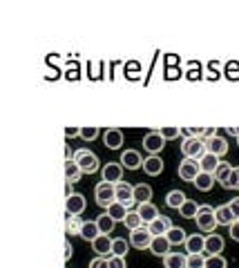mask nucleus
Masks as SVG:
<instances>
[{
  "mask_svg": "<svg viewBox=\"0 0 239 268\" xmlns=\"http://www.w3.org/2000/svg\"><path fill=\"white\" fill-rule=\"evenodd\" d=\"M181 152L186 159H192V161H202V157L208 150H206V141L204 139H197V137H188L183 139L181 143Z\"/></svg>",
  "mask_w": 239,
  "mask_h": 268,
  "instance_id": "nucleus-1",
  "label": "nucleus"
},
{
  "mask_svg": "<svg viewBox=\"0 0 239 268\" xmlns=\"http://www.w3.org/2000/svg\"><path fill=\"white\" fill-rule=\"evenodd\" d=\"M94 195H96V203L107 210L112 203H116V184H110V181H101V184L96 186Z\"/></svg>",
  "mask_w": 239,
  "mask_h": 268,
  "instance_id": "nucleus-2",
  "label": "nucleus"
},
{
  "mask_svg": "<svg viewBox=\"0 0 239 268\" xmlns=\"http://www.w3.org/2000/svg\"><path fill=\"white\" fill-rule=\"evenodd\" d=\"M74 161L78 163V168L83 170V172H96L99 170V157H96L94 152H90L88 148H81L74 152Z\"/></svg>",
  "mask_w": 239,
  "mask_h": 268,
  "instance_id": "nucleus-3",
  "label": "nucleus"
},
{
  "mask_svg": "<svg viewBox=\"0 0 239 268\" xmlns=\"http://www.w3.org/2000/svg\"><path fill=\"white\" fill-rule=\"evenodd\" d=\"M197 226L204 230V233H213V230L219 226L217 224V217H215V208L210 206H199V212H197Z\"/></svg>",
  "mask_w": 239,
  "mask_h": 268,
  "instance_id": "nucleus-4",
  "label": "nucleus"
},
{
  "mask_svg": "<svg viewBox=\"0 0 239 268\" xmlns=\"http://www.w3.org/2000/svg\"><path fill=\"white\" fill-rule=\"evenodd\" d=\"M152 239H154V235L150 233L148 226H141V228H137V230H132V233H130V244H132L134 248H139V250L150 248Z\"/></svg>",
  "mask_w": 239,
  "mask_h": 268,
  "instance_id": "nucleus-5",
  "label": "nucleus"
},
{
  "mask_svg": "<svg viewBox=\"0 0 239 268\" xmlns=\"http://www.w3.org/2000/svg\"><path fill=\"white\" fill-rule=\"evenodd\" d=\"M116 201L123 203L126 208L132 206V203L137 201L134 199V186H130L128 181H118L116 184Z\"/></svg>",
  "mask_w": 239,
  "mask_h": 268,
  "instance_id": "nucleus-6",
  "label": "nucleus"
},
{
  "mask_svg": "<svg viewBox=\"0 0 239 268\" xmlns=\"http://www.w3.org/2000/svg\"><path fill=\"white\" fill-rule=\"evenodd\" d=\"M164 146H166V139L161 137V132H150V134H145L143 148L148 150L150 154H159L161 150H164Z\"/></svg>",
  "mask_w": 239,
  "mask_h": 268,
  "instance_id": "nucleus-7",
  "label": "nucleus"
},
{
  "mask_svg": "<svg viewBox=\"0 0 239 268\" xmlns=\"http://www.w3.org/2000/svg\"><path fill=\"white\" fill-rule=\"evenodd\" d=\"M199 172H202V168H199V161L186 159L181 165H179V176H181L183 181H194Z\"/></svg>",
  "mask_w": 239,
  "mask_h": 268,
  "instance_id": "nucleus-8",
  "label": "nucleus"
},
{
  "mask_svg": "<svg viewBox=\"0 0 239 268\" xmlns=\"http://www.w3.org/2000/svg\"><path fill=\"white\" fill-rule=\"evenodd\" d=\"M65 210H67V214H81L85 210V197L81 192L65 197Z\"/></svg>",
  "mask_w": 239,
  "mask_h": 268,
  "instance_id": "nucleus-9",
  "label": "nucleus"
},
{
  "mask_svg": "<svg viewBox=\"0 0 239 268\" xmlns=\"http://www.w3.org/2000/svg\"><path fill=\"white\" fill-rule=\"evenodd\" d=\"M206 150H208L210 154H215V157H224V154L228 152V143H226V139L224 137H213V139H208L206 141Z\"/></svg>",
  "mask_w": 239,
  "mask_h": 268,
  "instance_id": "nucleus-10",
  "label": "nucleus"
},
{
  "mask_svg": "<svg viewBox=\"0 0 239 268\" xmlns=\"http://www.w3.org/2000/svg\"><path fill=\"white\" fill-rule=\"evenodd\" d=\"M121 165L128 170H139L141 165H143V159H141V154L137 150H126V152L121 154Z\"/></svg>",
  "mask_w": 239,
  "mask_h": 268,
  "instance_id": "nucleus-11",
  "label": "nucleus"
},
{
  "mask_svg": "<svg viewBox=\"0 0 239 268\" xmlns=\"http://www.w3.org/2000/svg\"><path fill=\"white\" fill-rule=\"evenodd\" d=\"M103 181H110V184L123 181V165L121 163H107L105 168H103Z\"/></svg>",
  "mask_w": 239,
  "mask_h": 268,
  "instance_id": "nucleus-12",
  "label": "nucleus"
},
{
  "mask_svg": "<svg viewBox=\"0 0 239 268\" xmlns=\"http://www.w3.org/2000/svg\"><path fill=\"white\" fill-rule=\"evenodd\" d=\"M112 241L110 235H99L94 241H92V248H94V253L103 257V255H112Z\"/></svg>",
  "mask_w": 239,
  "mask_h": 268,
  "instance_id": "nucleus-13",
  "label": "nucleus"
},
{
  "mask_svg": "<svg viewBox=\"0 0 239 268\" xmlns=\"http://www.w3.org/2000/svg\"><path fill=\"white\" fill-rule=\"evenodd\" d=\"M143 170H145V174H150V176L161 174L164 172V161L156 157V154H150L148 159H143Z\"/></svg>",
  "mask_w": 239,
  "mask_h": 268,
  "instance_id": "nucleus-14",
  "label": "nucleus"
},
{
  "mask_svg": "<svg viewBox=\"0 0 239 268\" xmlns=\"http://www.w3.org/2000/svg\"><path fill=\"white\" fill-rule=\"evenodd\" d=\"M170 241H168L166 235H154V239H152V244H150V250L154 255H159V257H166L168 255V250H170Z\"/></svg>",
  "mask_w": 239,
  "mask_h": 268,
  "instance_id": "nucleus-15",
  "label": "nucleus"
},
{
  "mask_svg": "<svg viewBox=\"0 0 239 268\" xmlns=\"http://www.w3.org/2000/svg\"><path fill=\"white\" fill-rule=\"evenodd\" d=\"M103 141H105V146L110 150H118L123 143V132L116 130V127H110V130H105V134H103Z\"/></svg>",
  "mask_w": 239,
  "mask_h": 268,
  "instance_id": "nucleus-16",
  "label": "nucleus"
},
{
  "mask_svg": "<svg viewBox=\"0 0 239 268\" xmlns=\"http://www.w3.org/2000/svg\"><path fill=\"white\" fill-rule=\"evenodd\" d=\"M148 228H150V233H152V235H166L168 230L172 228V221L166 217V214H159V217H156L154 221L148 224Z\"/></svg>",
  "mask_w": 239,
  "mask_h": 268,
  "instance_id": "nucleus-17",
  "label": "nucleus"
},
{
  "mask_svg": "<svg viewBox=\"0 0 239 268\" xmlns=\"http://www.w3.org/2000/svg\"><path fill=\"white\" fill-rule=\"evenodd\" d=\"M215 217H217V224H219V226H232V224L237 221L235 214H232V210H230V206L215 208Z\"/></svg>",
  "mask_w": 239,
  "mask_h": 268,
  "instance_id": "nucleus-18",
  "label": "nucleus"
},
{
  "mask_svg": "<svg viewBox=\"0 0 239 268\" xmlns=\"http://www.w3.org/2000/svg\"><path fill=\"white\" fill-rule=\"evenodd\" d=\"M139 214H141V219H143V224L148 226V224H152L156 217H159V210H156V206L154 203H139Z\"/></svg>",
  "mask_w": 239,
  "mask_h": 268,
  "instance_id": "nucleus-19",
  "label": "nucleus"
},
{
  "mask_svg": "<svg viewBox=\"0 0 239 268\" xmlns=\"http://www.w3.org/2000/svg\"><path fill=\"white\" fill-rule=\"evenodd\" d=\"M219 157H215V154H210V152H206L202 161H199V168H202V172H208V174H215V170L219 168Z\"/></svg>",
  "mask_w": 239,
  "mask_h": 268,
  "instance_id": "nucleus-20",
  "label": "nucleus"
},
{
  "mask_svg": "<svg viewBox=\"0 0 239 268\" xmlns=\"http://www.w3.org/2000/svg\"><path fill=\"white\" fill-rule=\"evenodd\" d=\"M164 264H166V268H188V255L168 253L164 257Z\"/></svg>",
  "mask_w": 239,
  "mask_h": 268,
  "instance_id": "nucleus-21",
  "label": "nucleus"
},
{
  "mask_svg": "<svg viewBox=\"0 0 239 268\" xmlns=\"http://www.w3.org/2000/svg\"><path fill=\"white\" fill-rule=\"evenodd\" d=\"M186 250H190V253H204L206 250V237H202V235H190V237L186 239Z\"/></svg>",
  "mask_w": 239,
  "mask_h": 268,
  "instance_id": "nucleus-22",
  "label": "nucleus"
},
{
  "mask_svg": "<svg viewBox=\"0 0 239 268\" xmlns=\"http://www.w3.org/2000/svg\"><path fill=\"white\" fill-rule=\"evenodd\" d=\"M206 250H208L210 255H219L221 250H224V239L215 233L208 235V237H206Z\"/></svg>",
  "mask_w": 239,
  "mask_h": 268,
  "instance_id": "nucleus-23",
  "label": "nucleus"
},
{
  "mask_svg": "<svg viewBox=\"0 0 239 268\" xmlns=\"http://www.w3.org/2000/svg\"><path fill=\"white\" fill-rule=\"evenodd\" d=\"M81 174H83V170L78 168V163H76V161H69V163H65V181H69V184H76V181L81 179Z\"/></svg>",
  "mask_w": 239,
  "mask_h": 268,
  "instance_id": "nucleus-24",
  "label": "nucleus"
},
{
  "mask_svg": "<svg viewBox=\"0 0 239 268\" xmlns=\"http://www.w3.org/2000/svg\"><path fill=\"white\" fill-rule=\"evenodd\" d=\"M188 199H186V195H183L181 190H170L168 192V197H166V203H168V208H181L183 203H186Z\"/></svg>",
  "mask_w": 239,
  "mask_h": 268,
  "instance_id": "nucleus-25",
  "label": "nucleus"
},
{
  "mask_svg": "<svg viewBox=\"0 0 239 268\" xmlns=\"http://www.w3.org/2000/svg\"><path fill=\"white\" fill-rule=\"evenodd\" d=\"M99 235H101V230H99V226H96V221H85L83 228H81V237H83L85 241H94Z\"/></svg>",
  "mask_w": 239,
  "mask_h": 268,
  "instance_id": "nucleus-26",
  "label": "nucleus"
},
{
  "mask_svg": "<svg viewBox=\"0 0 239 268\" xmlns=\"http://www.w3.org/2000/svg\"><path fill=\"white\" fill-rule=\"evenodd\" d=\"M192 184L197 186V190L208 192L210 188H213V184H215V176H213V174H208V172H199V174H197V179H194Z\"/></svg>",
  "mask_w": 239,
  "mask_h": 268,
  "instance_id": "nucleus-27",
  "label": "nucleus"
},
{
  "mask_svg": "<svg viewBox=\"0 0 239 268\" xmlns=\"http://www.w3.org/2000/svg\"><path fill=\"white\" fill-rule=\"evenodd\" d=\"M166 237H168V241H170L172 246H179V244H186L188 235H186V230H183V228H175V226H172L166 233Z\"/></svg>",
  "mask_w": 239,
  "mask_h": 268,
  "instance_id": "nucleus-28",
  "label": "nucleus"
},
{
  "mask_svg": "<svg viewBox=\"0 0 239 268\" xmlns=\"http://www.w3.org/2000/svg\"><path fill=\"white\" fill-rule=\"evenodd\" d=\"M134 199H137L139 203H148L152 199V188L148 184H139L134 186Z\"/></svg>",
  "mask_w": 239,
  "mask_h": 268,
  "instance_id": "nucleus-29",
  "label": "nucleus"
},
{
  "mask_svg": "<svg viewBox=\"0 0 239 268\" xmlns=\"http://www.w3.org/2000/svg\"><path fill=\"white\" fill-rule=\"evenodd\" d=\"M128 210H130V208H126L123 203H118V201H116V203H112V206L107 208V214H110L114 221H126Z\"/></svg>",
  "mask_w": 239,
  "mask_h": 268,
  "instance_id": "nucleus-30",
  "label": "nucleus"
},
{
  "mask_svg": "<svg viewBox=\"0 0 239 268\" xmlns=\"http://www.w3.org/2000/svg\"><path fill=\"white\" fill-rule=\"evenodd\" d=\"M114 219L110 217V214H99V219H96V226H99V230H101V235H110L112 230H114Z\"/></svg>",
  "mask_w": 239,
  "mask_h": 268,
  "instance_id": "nucleus-31",
  "label": "nucleus"
},
{
  "mask_svg": "<svg viewBox=\"0 0 239 268\" xmlns=\"http://www.w3.org/2000/svg\"><path fill=\"white\" fill-rule=\"evenodd\" d=\"M123 224H126L130 230H137V228H141V226H145L143 219H141V214H139V210H128L126 221H123Z\"/></svg>",
  "mask_w": 239,
  "mask_h": 268,
  "instance_id": "nucleus-32",
  "label": "nucleus"
},
{
  "mask_svg": "<svg viewBox=\"0 0 239 268\" xmlns=\"http://www.w3.org/2000/svg\"><path fill=\"white\" fill-rule=\"evenodd\" d=\"M128 248H130V244L123 237H116L112 241V255L114 257H126L128 255Z\"/></svg>",
  "mask_w": 239,
  "mask_h": 268,
  "instance_id": "nucleus-33",
  "label": "nucleus"
},
{
  "mask_svg": "<svg viewBox=\"0 0 239 268\" xmlns=\"http://www.w3.org/2000/svg\"><path fill=\"white\" fill-rule=\"evenodd\" d=\"M179 212H181V217H188V219H194L197 217V212H199V206H197V201H192V199H188L186 203H183L181 208H179Z\"/></svg>",
  "mask_w": 239,
  "mask_h": 268,
  "instance_id": "nucleus-34",
  "label": "nucleus"
},
{
  "mask_svg": "<svg viewBox=\"0 0 239 268\" xmlns=\"http://www.w3.org/2000/svg\"><path fill=\"white\" fill-rule=\"evenodd\" d=\"M85 221H81L78 214H67V233L69 235H81V228H83Z\"/></svg>",
  "mask_w": 239,
  "mask_h": 268,
  "instance_id": "nucleus-35",
  "label": "nucleus"
},
{
  "mask_svg": "<svg viewBox=\"0 0 239 268\" xmlns=\"http://www.w3.org/2000/svg\"><path fill=\"white\" fill-rule=\"evenodd\" d=\"M230 170H232V165L230 163H226V161H221V163H219V168H217L215 170V179L217 181H219V184H224V181L228 179V174H230Z\"/></svg>",
  "mask_w": 239,
  "mask_h": 268,
  "instance_id": "nucleus-36",
  "label": "nucleus"
},
{
  "mask_svg": "<svg viewBox=\"0 0 239 268\" xmlns=\"http://www.w3.org/2000/svg\"><path fill=\"white\" fill-rule=\"evenodd\" d=\"M188 268H206V257L202 253H190L188 255Z\"/></svg>",
  "mask_w": 239,
  "mask_h": 268,
  "instance_id": "nucleus-37",
  "label": "nucleus"
},
{
  "mask_svg": "<svg viewBox=\"0 0 239 268\" xmlns=\"http://www.w3.org/2000/svg\"><path fill=\"white\" fill-rule=\"evenodd\" d=\"M221 186L228 188V190H230V188L239 190V168H232V170H230V174H228V179H226Z\"/></svg>",
  "mask_w": 239,
  "mask_h": 268,
  "instance_id": "nucleus-38",
  "label": "nucleus"
},
{
  "mask_svg": "<svg viewBox=\"0 0 239 268\" xmlns=\"http://www.w3.org/2000/svg\"><path fill=\"white\" fill-rule=\"evenodd\" d=\"M206 268H226V259L221 255H210L206 259Z\"/></svg>",
  "mask_w": 239,
  "mask_h": 268,
  "instance_id": "nucleus-39",
  "label": "nucleus"
},
{
  "mask_svg": "<svg viewBox=\"0 0 239 268\" xmlns=\"http://www.w3.org/2000/svg\"><path fill=\"white\" fill-rule=\"evenodd\" d=\"M81 137L85 139V141H94L96 137H99V127L94 125H88V127H81Z\"/></svg>",
  "mask_w": 239,
  "mask_h": 268,
  "instance_id": "nucleus-40",
  "label": "nucleus"
},
{
  "mask_svg": "<svg viewBox=\"0 0 239 268\" xmlns=\"http://www.w3.org/2000/svg\"><path fill=\"white\" fill-rule=\"evenodd\" d=\"M179 134H181V130H179V127H161V137L166 139H177Z\"/></svg>",
  "mask_w": 239,
  "mask_h": 268,
  "instance_id": "nucleus-41",
  "label": "nucleus"
},
{
  "mask_svg": "<svg viewBox=\"0 0 239 268\" xmlns=\"http://www.w3.org/2000/svg\"><path fill=\"white\" fill-rule=\"evenodd\" d=\"M107 261H110V268H128L126 266V257H114V255H110V257H107Z\"/></svg>",
  "mask_w": 239,
  "mask_h": 268,
  "instance_id": "nucleus-42",
  "label": "nucleus"
},
{
  "mask_svg": "<svg viewBox=\"0 0 239 268\" xmlns=\"http://www.w3.org/2000/svg\"><path fill=\"white\" fill-rule=\"evenodd\" d=\"M90 268H110V261L105 257H96V259L90 261Z\"/></svg>",
  "mask_w": 239,
  "mask_h": 268,
  "instance_id": "nucleus-43",
  "label": "nucleus"
},
{
  "mask_svg": "<svg viewBox=\"0 0 239 268\" xmlns=\"http://www.w3.org/2000/svg\"><path fill=\"white\" fill-rule=\"evenodd\" d=\"M65 134H67L69 139H72V137H81V127H74V125H69V127H65Z\"/></svg>",
  "mask_w": 239,
  "mask_h": 268,
  "instance_id": "nucleus-44",
  "label": "nucleus"
},
{
  "mask_svg": "<svg viewBox=\"0 0 239 268\" xmlns=\"http://www.w3.org/2000/svg\"><path fill=\"white\" fill-rule=\"evenodd\" d=\"M228 76H239V63H230V65H228Z\"/></svg>",
  "mask_w": 239,
  "mask_h": 268,
  "instance_id": "nucleus-45",
  "label": "nucleus"
},
{
  "mask_svg": "<svg viewBox=\"0 0 239 268\" xmlns=\"http://www.w3.org/2000/svg\"><path fill=\"white\" fill-rule=\"evenodd\" d=\"M213 137H217V127H204V141H208Z\"/></svg>",
  "mask_w": 239,
  "mask_h": 268,
  "instance_id": "nucleus-46",
  "label": "nucleus"
},
{
  "mask_svg": "<svg viewBox=\"0 0 239 268\" xmlns=\"http://www.w3.org/2000/svg\"><path fill=\"white\" fill-rule=\"evenodd\" d=\"M228 206H230V210H232V214H235V219H239V197H237V199H232Z\"/></svg>",
  "mask_w": 239,
  "mask_h": 268,
  "instance_id": "nucleus-47",
  "label": "nucleus"
},
{
  "mask_svg": "<svg viewBox=\"0 0 239 268\" xmlns=\"http://www.w3.org/2000/svg\"><path fill=\"white\" fill-rule=\"evenodd\" d=\"M230 237L235 239V241H239V219L230 226Z\"/></svg>",
  "mask_w": 239,
  "mask_h": 268,
  "instance_id": "nucleus-48",
  "label": "nucleus"
},
{
  "mask_svg": "<svg viewBox=\"0 0 239 268\" xmlns=\"http://www.w3.org/2000/svg\"><path fill=\"white\" fill-rule=\"evenodd\" d=\"M208 69H210V72H215V76H217V74H219V69H221V65L217 61H210L208 63Z\"/></svg>",
  "mask_w": 239,
  "mask_h": 268,
  "instance_id": "nucleus-49",
  "label": "nucleus"
},
{
  "mask_svg": "<svg viewBox=\"0 0 239 268\" xmlns=\"http://www.w3.org/2000/svg\"><path fill=\"white\" fill-rule=\"evenodd\" d=\"M72 244H69V239H65V259H69V257H72Z\"/></svg>",
  "mask_w": 239,
  "mask_h": 268,
  "instance_id": "nucleus-50",
  "label": "nucleus"
},
{
  "mask_svg": "<svg viewBox=\"0 0 239 268\" xmlns=\"http://www.w3.org/2000/svg\"><path fill=\"white\" fill-rule=\"evenodd\" d=\"M228 134H230V137H237V139H239V127L230 125V127H228Z\"/></svg>",
  "mask_w": 239,
  "mask_h": 268,
  "instance_id": "nucleus-51",
  "label": "nucleus"
},
{
  "mask_svg": "<svg viewBox=\"0 0 239 268\" xmlns=\"http://www.w3.org/2000/svg\"><path fill=\"white\" fill-rule=\"evenodd\" d=\"M69 195H74V192H72V184H69V181H65V197H69Z\"/></svg>",
  "mask_w": 239,
  "mask_h": 268,
  "instance_id": "nucleus-52",
  "label": "nucleus"
},
{
  "mask_svg": "<svg viewBox=\"0 0 239 268\" xmlns=\"http://www.w3.org/2000/svg\"><path fill=\"white\" fill-rule=\"evenodd\" d=\"M65 159H67L65 163H69V161H72V150H69V148H65Z\"/></svg>",
  "mask_w": 239,
  "mask_h": 268,
  "instance_id": "nucleus-53",
  "label": "nucleus"
}]
</instances>
